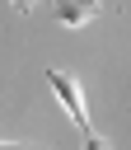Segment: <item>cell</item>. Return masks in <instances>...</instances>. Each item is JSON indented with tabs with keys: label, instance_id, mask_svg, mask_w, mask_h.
Segmentation results:
<instances>
[{
	"label": "cell",
	"instance_id": "277c9868",
	"mask_svg": "<svg viewBox=\"0 0 131 150\" xmlns=\"http://www.w3.org/2000/svg\"><path fill=\"white\" fill-rule=\"evenodd\" d=\"M0 150H47V145H9V141H0Z\"/></svg>",
	"mask_w": 131,
	"mask_h": 150
},
{
	"label": "cell",
	"instance_id": "7a4b0ae2",
	"mask_svg": "<svg viewBox=\"0 0 131 150\" xmlns=\"http://www.w3.org/2000/svg\"><path fill=\"white\" fill-rule=\"evenodd\" d=\"M51 14H56V23H66V28H80V23L98 19V14H103V5H56Z\"/></svg>",
	"mask_w": 131,
	"mask_h": 150
},
{
	"label": "cell",
	"instance_id": "6da1fadb",
	"mask_svg": "<svg viewBox=\"0 0 131 150\" xmlns=\"http://www.w3.org/2000/svg\"><path fill=\"white\" fill-rule=\"evenodd\" d=\"M47 84L56 89V98H61V108L70 112V122H75V127H80V131L89 136L94 127H89V103H84V89H80V80H70L66 70H56V66H51V70H47Z\"/></svg>",
	"mask_w": 131,
	"mask_h": 150
},
{
	"label": "cell",
	"instance_id": "3957f363",
	"mask_svg": "<svg viewBox=\"0 0 131 150\" xmlns=\"http://www.w3.org/2000/svg\"><path fill=\"white\" fill-rule=\"evenodd\" d=\"M84 150H108V141H103L98 131H89V136H84Z\"/></svg>",
	"mask_w": 131,
	"mask_h": 150
}]
</instances>
